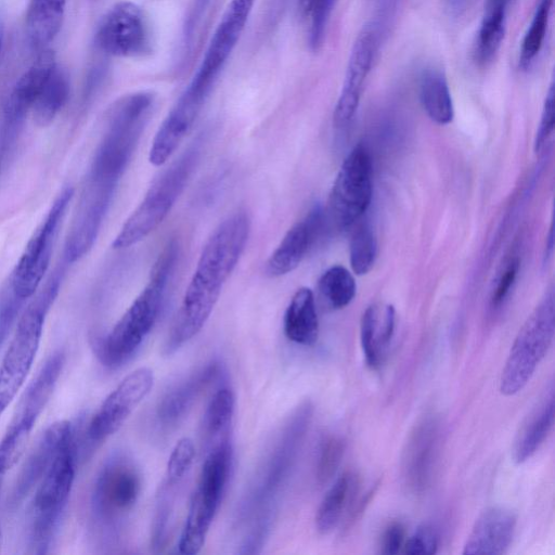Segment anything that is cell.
I'll use <instances>...</instances> for the list:
<instances>
[{
	"label": "cell",
	"mask_w": 555,
	"mask_h": 555,
	"mask_svg": "<svg viewBox=\"0 0 555 555\" xmlns=\"http://www.w3.org/2000/svg\"><path fill=\"white\" fill-rule=\"evenodd\" d=\"M311 416L310 402L300 404L291 415L241 505L240 520L251 526L272 524L274 502L291 475Z\"/></svg>",
	"instance_id": "obj_3"
},
{
	"label": "cell",
	"mask_w": 555,
	"mask_h": 555,
	"mask_svg": "<svg viewBox=\"0 0 555 555\" xmlns=\"http://www.w3.org/2000/svg\"><path fill=\"white\" fill-rule=\"evenodd\" d=\"M437 449V426L424 422L412 435L404 456L405 479L409 486L421 491L430 479Z\"/></svg>",
	"instance_id": "obj_25"
},
{
	"label": "cell",
	"mask_w": 555,
	"mask_h": 555,
	"mask_svg": "<svg viewBox=\"0 0 555 555\" xmlns=\"http://www.w3.org/2000/svg\"><path fill=\"white\" fill-rule=\"evenodd\" d=\"M286 338L297 345L313 346L319 337V319L313 293L300 287L293 295L283 317Z\"/></svg>",
	"instance_id": "obj_26"
},
{
	"label": "cell",
	"mask_w": 555,
	"mask_h": 555,
	"mask_svg": "<svg viewBox=\"0 0 555 555\" xmlns=\"http://www.w3.org/2000/svg\"><path fill=\"white\" fill-rule=\"evenodd\" d=\"M178 244L170 241L155 261L145 287L98 345V356L108 367L130 360L152 331L178 258Z\"/></svg>",
	"instance_id": "obj_2"
},
{
	"label": "cell",
	"mask_w": 555,
	"mask_h": 555,
	"mask_svg": "<svg viewBox=\"0 0 555 555\" xmlns=\"http://www.w3.org/2000/svg\"><path fill=\"white\" fill-rule=\"evenodd\" d=\"M183 479L165 473L159 485L151 527V547L154 552H162L167 545L176 498Z\"/></svg>",
	"instance_id": "obj_31"
},
{
	"label": "cell",
	"mask_w": 555,
	"mask_h": 555,
	"mask_svg": "<svg viewBox=\"0 0 555 555\" xmlns=\"http://www.w3.org/2000/svg\"><path fill=\"white\" fill-rule=\"evenodd\" d=\"M356 479L350 473L341 474L323 496L315 514V527L319 533L332 532L340 520L348 503L356 494Z\"/></svg>",
	"instance_id": "obj_30"
},
{
	"label": "cell",
	"mask_w": 555,
	"mask_h": 555,
	"mask_svg": "<svg viewBox=\"0 0 555 555\" xmlns=\"http://www.w3.org/2000/svg\"><path fill=\"white\" fill-rule=\"evenodd\" d=\"M72 435L68 421H57L43 431L16 479L11 498L13 504L20 503L41 480L60 446Z\"/></svg>",
	"instance_id": "obj_23"
},
{
	"label": "cell",
	"mask_w": 555,
	"mask_h": 555,
	"mask_svg": "<svg viewBox=\"0 0 555 555\" xmlns=\"http://www.w3.org/2000/svg\"><path fill=\"white\" fill-rule=\"evenodd\" d=\"M56 66L55 54L49 49L39 51L36 61L16 81L5 105L4 124L14 131L22 124Z\"/></svg>",
	"instance_id": "obj_22"
},
{
	"label": "cell",
	"mask_w": 555,
	"mask_h": 555,
	"mask_svg": "<svg viewBox=\"0 0 555 555\" xmlns=\"http://www.w3.org/2000/svg\"><path fill=\"white\" fill-rule=\"evenodd\" d=\"M63 270L59 269L22 313L0 365V416L23 386L36 358L46 317L59 293Z\"/></svg>",
	"instance_id": "obj_5"
},
{
	"label": "cell",
	"mask_w": 555,
	"mask_h": 555,
	"mask_svg": "<svg viewBox=\"0 0 555 555\" xmlns=\"http://www.w3.org/2000/svg\"><path fill=\"white\" fill-rule=\"evenodd\" d=\"M469 0H447V9L451 16L459 17L461 16L467 5Z\"/></svg>",
	"instance_id": "obj_46"
},
{
	"label": "cell",
	"mask_w": 555,
	"mask_h": 555,
	"mask_svg": "<svg viewBox=\"0 0 555 555\" xmlns=\"http://www.w3.org/2000/svg\"><path fill=\"white\" fill-rule=\"evenodd\" d=\"M95 42L104 53L117 57L151 53L152 31L143 10L131 1L114 4L100 22Z\"/></svg>",
	"instance_id": "obj_14"
},
{
	"label": "cell",
	"mask_w": 555,
	"mask_h": 555,
	"mask_svg": "<svg viewBox=\"0 0 555 555\" xmlns=\"http://www.w3.org/2000/svg\"><path fill=\"white\" fill-rule=\"evenodd\" d=\"M421 103L428 117L439 124L447 125L454 116L453 102L444 74L437 68H428L423 73L420 82Z\"/></svg>",
	"instance_id": "obj_29"
},
{
	"label": "cell",
	"mask_w": 555,
	"mask_h": 555,
	"mask_svg": "<svg viewBox=\"0 0 555 555\" xmlns=\"http://www.w3.org/2000/svg\"><path fill=\"white\" fill-rule=\"evenodd\" d=\"M76 470V448L73 435L59 448L41 478L31 506L30 547L44 554L67 504Z\"/></svg>",
	"instance_id": "obj_7"
},
{
	"label": "cell",
	"mask_w": 555,
	"mask_h": 555,
	"mask_svg": "<svg viewBox=\"0 0 555 555\" xmlns=\"http://www.w3.org/2000/svg\"><path fill=\"white\" fill-rule=\"evenodd\" d=\"M322 222L323 214L319 207H314L295 223L267 260V275L279 278L295 270L317 240Z\"/></svg>",
	"instance_id": "obj_20"
},
{
	"label": "cell",
	"mask_w": 555,
	"mask_h": 555,
	"mask_svg": "<svg viewBox=\"0 0 555 555\" xmlns=\"http://www.w3.org/2000/svg\"><path fill=\"white\" fill-rule=\"evenodd\" d=\"M554 424V393L535 408L520 429L513 448V459L517 464L528 461L541 447Z\"/></svg>",
	"instance_id": "obj_28"
},
{
	"label": "cell",
	"mask_w": 555,
	"mask_h": 555,
	"mask_svg": "<svg viewBox=\"0 0 555 555\" xmlns=\"http://www.w3.org/2000/svg\"><path fill=\"white\" fill-rule=\"evenodd\" d=\"M396 311L391 305L372 304L362 314L360 338L366 364L377 369L395 332Z\"/></svg>",
	"instance_id": "obj_24"
},
{
	"label": "cell",
	"mask_w": 555,
	"mask_h": 555,
	"mask_svg": "<svg viewBox=\"0 0 555 555\" xmlns=\"http://www.w3.org/2000/svg\"><path fill=\"white\" fill-rule=\"evenodd\" d=\"M397 0H376L377 4V12L379 14V21L378 23L374 24L377 29L379 30V24L380 22H386L391 16L395 8H396Z\"/></svg>",
	"instance_id": "obj_44"
},
{
	"label": "cell",
	"mask_w": 555,
	"mask_h": 555,
	"mask_svg": "<svg viewBox=\"0 0 555 555\" xmlns=\"http://www.w3.org/2000/svg\"><path fill=\"white\" fill-rule=\"evenodd\" d=\"M345 451L344 441L334 435L325 436L319 444L315 478L319 485H324L335 475Z\"/></svg>",
	"instance_id": "obj_38"
},
{
	"label": "cell",
	"mask_w": 555,
	"mask_h": 555,
	"mask_svg": "<svg viewBox=\"0 0 555 555\" xmlns=\"http://www.w3.org/2000/svg\"><path fill=\"white\" fill-rule=\"evenodd\" d=\"M378 36L377 27L373 23L366 24L352 44L333 114V122L337 128L347 126L358 109L378 47Z\"/></svg>",
	"instance_id": "obj_18"
},
{
	"label": "cell",
	"mask_w": 555,
	"mask_h": 555,
	"mask_svg": "<svg viewBox=\"0 0 555 555\" xmlns=\"http://www.w3.org/2000/svg\"><path fill=\"white\" fill-rule=\"evenodd\" d=\"M319 292L332 309H343L356 296L357 285L352 274L341 266L328 268L320 278Z\"/></svg>",
	"instance_id": "obj_34"
},
{
	"label": "cell",
	"mask_w": 555,
	"mask_h": 555,
	"mask_svg": "<svg viewBox=\"0 0 555 555\" xmlns=\"http://www.w3.org/2000/svg\"><path fill=\"white\" fill-rule=\"evenodd\" d=\"M512 0H486L483 14H506Z\"/></svg>",
	"instance_id": "obj_45"
},
{
	"label": "cell",
	"mask_w": 555,
	"mask_h": 555,
	"mask_svg": "<svg viewBox=\"0 0 555 555\" xmlns=\"http://www.w3.org/2000/svg\"><path fill=\"white\" fill-rule=\"evenodd\" d=\"M2 35H3V30H2V26L0 25V52H1V47H2Z\"/></svg>",
	"instance_id": "obj_48"
},
{
	"label": "cell",
	"mask_w": 555,
	"mask_h": 555,
	"mask_svg": "<svg viewBox=\"0 0 555 555\" xmlns=\"http://www.w3.org/2000/svg\"><path fill=\"white\" fill-rule=\"evenodd\" d=\"M516 527L515 514L490 507L476 519L464 545V555H500L509 547Z\"/></svg>",
	"instance_id": "obj_21"
},
{
	"label": "cell",
	"mask_w": 555,
	"mask_h": 555,
	"mask_svg": "<svg viewBox=\"0 0 555 555\" xmlns=\"http://www.w3.org/2000/svg\"><path fill=\"white\" fill-rule=\"evenodd\" d=\"M405 530L401 522L392 521L389 524L382 537V553L395 555L400 552L404 544Z\"/></svg>",
	"instance_id": "obj_43"
},
{
	"label": "cell",
	"mask_w": 555,
	"mask_h": 555,
	"mask_svg": "<svg viewBox=\"0 0 555 555\" xmlns=\"http://www.w3.org/2000/svg\"><path fill=\"white\" fill-rule=\"evenodd\" d=\"M141 474L128 455L115 453L106 460L92 492V512L104 526L118 528L133 509L141 492Z\"/></svg>",
	"instance_id": "obj_11"
},
{
	"label": "cell",
	"mask_w": 555,
	"mask_h": 555,
	"mask_svg": "<svg viewBox=\"0 0 555 555\" xmlns=\"http://www.w3.org/2000/svg\"><path fill=\"white\" fill-rule=\"evenodd\" d=\"M231 467L232 463L229 457L221 453L206 455L179 539V553L194 555L204 546L209 528L220 506Z\"/></svg>",
	"instance_id": "obj_10"
},
{
	"label": "cell",
	"mask_w": 555,
	"mask_h": 555,
	"mask_svg": "<svg viewBox=\"0 0 555 555\" xmlns=\"http://www.w3.org/2000/svg\"><path fill=\"white\" fill-rule=\"evenodd\" d=\"M115 190V185L87 177L65 243L67 262L79 260L92 248Z\"/></svg>",
	"instance_id": "obj_15"
},
{
	"label": "cell",
	"mask_w": 555,
	"mask_h": 555,
	"mask_svg": "<svg viewBox=\"0 0 555 555\" xmlns=\"http://www.w3.org/2000/svg\"><path fill=\"white\" fill-rule=\"evenodd\" d=\"M249 231V216L240 210L210 234L166 339L165 356H171L201 332L245 249Z\"/></svg>",
	"instance_id": "obj_1"
},
{
	"label": "cell",
	"mask_w": 555,
	"mask_h": 555,
	"mask_svg": "<svg viewBox=\"0 0 555 555\" xmlns=\"http://www.w3.org/2000/svg\"><path fill=\"white\" fill-rule=\"evenodd\" d=\"M66 0H30L26 12V33L35 50L47 49L59 34Z\"/></svg>",
	"instance_id": "obj_27"
},
{
	"label": "cell",
	"mask_w": 555,
	"mask_h": 555,
	"mask_svg": "<svg viewBox=\"0 0 555 555\" xmlns=\"http://www.w3.org/2000/svg\"><path fill=\"white\" fill-rule=\"evenodd\" d=\"M74 196L72 186L64 188L56 196L46 217L36 228L9 278L16 293L24 299L38 289L46 274L59 228Z\"/></svg>",
	"instance_id": "obj_12"
},
{
	"label": "cell",
	"mask_w": 555,
	"mask_h": 555,
	"mask_svg": "<svg viewBox=\"0 0 555 555\" xmlns=\"http://www.w3.org/2000/svg\"><path fill=\"white\" fill-rule=\"evenodd\" d=\"M234 409L232 389L227 386L219 388L211 397L202 421V435L208 446L229 437Z\"/></svg>",
	"instance_id": "obj_33"
},
{
	"label": "cell",
	"mask_w": 555,
	"mask_h": 555,
	"mask_svg": "<svg viewBox=\"0 0 555 555\" xmlns=\"http://www.w3.org/2000/svg\"><path fill=\"white\" fill-rule=\"evenodd\" d=\"M204 141H194L154 180L141 203L125 221L113 248H128L153 233L166 219L196 167Z\"/></svg>",
	"instance_id": "obj_6"
},
{
	"label": "cell",
	"mask_w": 555,
	"mask_h": 555,
	"mask_svg": "<svg viewBox=\"0 0 555 555\" xmlns=\"http://www.w3.org/2000/svg\"><path fill=\"white\" fill-rule=\"evenodd\" d=\"M519 270V259H511L499 274L492 292L491 302L493 307L500 306L508 295Z\"/></svg>",
	"instance_id": "obj_42"
},
{
	"label": "cell",
	"mask_w": 555,
	"mask_h": 555,
	"mask_svg": "<svg viewBox=\"0 0 555 555\" xmlns=\"http://www.w3.org/2000/svg\"><path fill=\"white\" fill-rule=\"evenodd\" d=\"M154 374L150 367H139L129 373L105 398L90 421L88 436L92 441H103L115 434L150 393Z\"/></svg>",
	"instance_id": "obj_16"
},
{
	"label": "cell",
	"mask_w": 555,
	"mask_h": 555,
	"mask_svg": "<svg viewBox=\"0 0 555 555\" xmlns=\"http://www.w3.org/2000/svg\"><path fill=\"white\" fill-rule=\"evenodd\" d=\"M555 332L554 294L550 291L520 327L500 378V391L514 396L528 384L552 346Z\"/></svg>",
	"instance_id": "obj_8"
},
{
	"label": "cell",
	"mask_w": 555,
	"mask_h": 555,
	"mask_svg": "<svg viewBox=\"0 0 555 555\" xmlns=\"http://www.w3.org/2000/svg\"><path fill=\"white\" fill-rule=\"evenodd\" d=\"M220 370V362L211 360L170 388L156 406L157 424L164 429L176 427L188 415L198 397L218 378Z\"/></svg>",
	"instance_id": "obj_19"
},
{
	"label": "cell",
	"mask_w": 555,
	"mask_h": 555,
	"mask_svg": "<svg viewBox=\"0 0 555 555\" xmlns=\"http://www.w3.org/2000/svg\"><path fill=\"white\" fill-rule=\"evenodd\" d=\"M437 550L438 535L429 525L420 526L403 544V552L411 555L435 554Z\"/></svg>",
	"instance_id": "obj_40"
},
{
	"label": "cell",
	"mask_w": 555,
	"mask_h": 555,
	"mask_svg": "<svg viewBox=\"0 0 555 555\" xmlns=\"http://www.w3.org/2000/svg\"><path fill=\"white\" fill-rule=\"evenodd\" d=\"M153 106L154 95L147 91L127 94L113 104L88 176L117 185L134 153Z\"/></svg>",
	"instance_id": "obj_4"
},
{
	"label": "cell",
	"mask_w": 555,
	"mask_h": 555,
	"mask_svg": "<svg viewBox=\"0 0 555 555\" xmlns=\"http://www.w3.org/2000/svg\"><path fill=\"white\" fill-rule=\"evenodd\" d=\"M555 122L554 82L552 81L544 100L539 127L534 139V151L539 152L551 137Z\"/></svg>",
	"instance_id": "obj_41"
},
{
	"label": "cell",
	"mask_w": 555,
	"mask_h": 555,
	"mask_svg": "<svg viewBox=\"0 0 555 555\" xmlns=\"http://www.w3.org/2000/svg\"><path fill=\"white\" fill-rule=\"evenodd\" d=\"M553 0H539L519 50V67H530L543 46L552 12Z\"/></svg>",
	"instance_id": "obj_35"
},
{
	"label": "cell",
	"mask_w": 555,
	"mask_h": 555,
	"mask_svg": "<svg viewBox=\"0 0 555 555\" xmlns=\"http://www.w3.org/2000/svg\"><path fill=\"white\" fill-rule=\"evenodd\" d=\"M0 543H1V531H0Z\"/></svg>",
	"instance_id": "obj_49"
},
{
	"label": "cell",
	"mask_w": 555,
	"mask_h": 555,
	"mask_svg": "<svg viewBox=\"0 0 555 555\" xmlns=\"http://www.w3.org/2000/svg\"><path fill=\"white\" fill-rule=\"evenodd\" d=\"M4 476H5V474L0 472V492H1V489H2L3 481H4Z\"/></svg>",
	"instance_id": "obj_47"
},
{
	"label": "cell",
	"mask_w": 555,
	"mask_h": 555,
	"mask_svg": "<svg viewBox=\"0 0 555 555\" xmlns=\"http://www.w3.org/2000/svg\"><path fill=\"white\" fill-rule=\"evenodd\" d=\"M63 365L64 353L55 351L25 391L0 440V472L7 474L22 456L35 423L54 391Z\"/></svg>",
	"instance_id": "obj_9"
},
{
	"label": "cell",
	"mask_w": 555,
	"mask_h": 555,
	"mask_svg": "<svg viewBox=\"0 0 555 555\" xmlns=\"http://www.w3.org/2000/svg\"><path fill=\"white\" fill-rule=\"evenodd\" d=\"M25 301L26 299L16 293L8 276L0 287V345L8 336Z\"/></svg>",
	"instance_id": "obj_39"
},
{
	"label": "cell",
	"mask_w": 555,
	"mask_h": 555,
	"mask_svg": "<svg viewBox=\"0 0 555 555\" xmlns=\"http://www.w3.org/2000/svg\"><path fill=\"white\" fill-rule=\"evenodd\" d=\"M256 0H231L191 80L212 89L243 34Z\"/></svg>",
	"instance_id": "obj_17"
},
{
	"label": "cell",
	"mask_w": 555,
	"mask_h": 555,
	"mask_svg": "<svg viewBox=\"0 0 555 555\" xmlns=\"http://www.w3.org/2000/svg\"><path fill=\"white\" fill-rule=\"evenodd\" d=\"M506 30V15L483 14L477 34L475 57L479 64H488L501 48Z\"/></svg>",
	"instance_id": "obj_36"
},
{
	"label": "cell",
	"mask_w": 555,
	"mask_h": 555,
	"mask_svg": "<svg viewBox=\"0 0 555 555\" xmlns=\"http://www.w3.org/2000/svg\"><path fill=\"white\" fill-rule=\"evenodd\" d=\"M68 94V77L56 65L31 106L34 121L40 127L49 126L65 105Z\"/></svg>",
	"instance_id": "obj_32"
},
{
	"label": "cell",
	"mask_w": 555,
	"mask_h": 555,
	"mask_svg": "<svg viewBox=\"0 0 555 555\" xmlns=\"http://www.w3.org/2000/svg\"><path fill=\"white\" fill-rule=\"evenodd\" d=\"M372 158L369 150L358 144L344 159L330 195V216L340 228L350 227L371 204Z\"/></svg>",
	"instance_id": "obj_13"
},
{
	"label": "cell",
	"mask_w": 555,
	"mask_h": 555,
	"mask_svg": "<svg viewBox=\"0 0 555 555\" xmlns=\"http://www.w3.org/2000/svg\"><path fill=\"white\" fill-rule=\"evenodd\" d=\"M350 266L357 275L366 274L377 256V241L367 224L360 225L352 234L349 246Z\"/></svg>",
	"instance_id": "obj_37"
}]
</instances>
